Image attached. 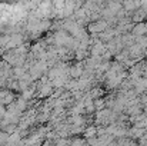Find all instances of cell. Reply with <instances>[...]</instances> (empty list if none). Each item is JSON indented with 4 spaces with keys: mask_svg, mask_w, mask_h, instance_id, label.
<instances>
[{
    "mask_svg": "<svg viewBox=\"0 0 147 146\" xmlns=\"http://www.w3.org/2000/svg\"><path fill=\"white\" fill-rule=\"evenodd\" d=\"M87 143H89V146H98V139L97 138H90V139H87Z\"/></svg>",
    "mask_w": 147,
    "mask_h": 146,
    "instance_id": "6",
    "label": "cell"
},
{
    "mask_svg": "<svg viewBox=\"0 0 147 146\" xmlns=\"http://www.w3.org/2000/svg\"><path fill=\"white\" fill-rule=\"evenodd\" d=\"M93 106H94V109H97V110H101V109H104L106 107V100L104 99H96L94 102H93Z\"/></svg>",
    "mask_w": 147,
    "mask_h": 146,
    "instance_id": "5",
    "label": "cell"
},
{
    "mask_svg": "<svg viewBox=\"0 0 147 146\" xmlns=\"http://www.w3.org/2000/svg\"><path fill=\"white\" fill-rule=\"evenodd\" d=\"M103 95V89H100V88H94V89H92V92H90V99H100V96Z\"/></svg>",
    "mask_w": 147,
    "mask_h": 146,
    "instance_id": "4",
    "label": "cell"
},
{
    "mask_svg": "<svg viewBox=\"0 0 147 146\" xmlns=\"http://www.w3.org/2000/svg\"><path fill=\"white\" fill-rule=\"evenodd\" d=\"M84 136L87 139L90 138H97V126H89L86 130H84Z\"/></svg>",
    "mask_w": 147,
    "mask_h": 146,
    "instance_id": "3",
    "label": "cell"
},
{
    "mask_svg": "<svg viewBox=\"0 0 147 146\" xmlns=\"http://www.w3.org/2000/svg\"><path fill=\"white\" fill-rule=\"evenodd\" d=\"M131 35L134 37H142V36L147 35V23H137V24H134Z\"/></svg>",
    "mask_w": 147,
    "mask_h": 146,
    "instance_id": "2",
    "label": "cell"
},
{
    "mask_svg": "<svg viewBox=\"0 0 147 146\" xmlns=\"http://www.w3.org/2000/svg\"><path fill=\"white\" fill-rule=\"evenodd\" d=\"M89 30L92 33H103L104 30H107V23H106V20L96 22V23H93V24L89 26Z\"/></svg>",
    "mask_w": 147,
    "mask_h": 146,
    "instance_id": "1",
    "label": "cell"
},
{
    "mask_svg": "<svg viewBox=\"0 0 147 146\" xmlns=\"http://www.w3.org/2000/svg\"><path fill=\"white\" fill-rule=\"evenodd\" d=\"M71 146H84V141H83V139H77V141L73 142Z\"/></svg>",
    "mask_w": 147,
    "mask_h": 146,
    "instance_id": "7",
    "label": "cell"
}]
</instances>
